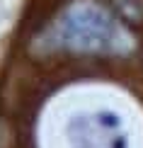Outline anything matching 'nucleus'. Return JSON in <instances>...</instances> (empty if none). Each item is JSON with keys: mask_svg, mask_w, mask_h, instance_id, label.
Here are the masks:
<instances>
[{"mask_svg": "<svg viewBox=\"0 0 143 148\" xmlns=\"http://www.w3.org/2000/svg\"><path fill=\"white\" fill-rule=\"evenodd\" d=\"M36 41V46H41L44 51L66 49L99 56H124L133 49L131 34L92 0L70 3Z\"/></svg>", "mask_w": 143, "mask_h": 148, "instance_id": "obj_1", "label": "nucleus"}, {"mask_svg": "<svg viewBox=\"0 0 143 148\" xmlns=\"http://www.w3.org/2000/svg\"><path fill=\"white\" fill-rule=\"evenodd\" d=\"M68 148H129L124 116L114 109H92L68 119Z\"/></svg>", "mask_w": 143, "mask_h": 148, "instance_id": "obj_2", "label": "nucleus"}, {"mask_svg": "<svg viewBox=\"0 0 143 148\" xmlns=\"http://www.w3.org/2000/svg\"><path fill=\"white\" fill-rule=\"evenodd\" d=\"M114 3L121 10V15L129 17V20H141L143 17V0H114Z\"/></svg>", "mask_w": 143, "mask_h": 148, "instance_id": "obj_3", "label": "nucleus"}]
</instances>
